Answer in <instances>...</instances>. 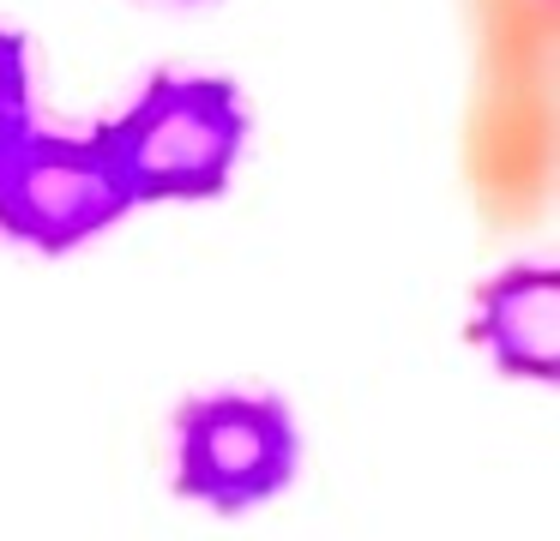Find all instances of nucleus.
<instances>
[{
    "label": "nucleus",
    "instance_id": "obj_1",
    "mask_svg": "<svg viewBox=\"0 0 560 541\" xmlns=\"http://www.w3.org/2000/svg\"><path fill=\"white\" fill-rule=\"evenodd\" d=\"M247 127H254V115H247L242 84L158 72L139 91V103L97 132L109 144L133 204H163V199L194 204V199H218L230 187Z\"/></svg>",
    "mask_w": 560,
    "mask_h": 541
},
{
    "label": "nucleus",
    "instance_id": "obj_2",
    "mask_svg": "<svg viewBox=\"0 0 560 541\" xmlns=\"http://www.w3.org/2000/svg\"><path fill=\"white\" fill-rule=\"evenodd\" d=\"M133 211L103 132L67 139L43 127L0 132V235L31 252H73Z\"/></svg>",
    "mask_w": 560,
    "mask_h": 541
},
{
    "label": "nucleus",
    "instance_id": "obj_3",
    "mask_svg": "<svg viewBox=\"0 0 560 541\" xmlns=\"http://www.w3.org/2000/svg\"><path fill=\"white\" fill-rule=\"evenodd\" d=\"M302 469V433L283 397L211 391L175 409V493L211 511H254Z\"/></svg>",
    "mask_w": 560,
    "mask_h": 541
},
{
    "label": "nucleus",
    "instance_id": "obj_4",
    "mask_svg": "<svg viewBox=\"0 0 560 541\" xmlns=\"http://www.w3.org/2000/svg\"><path fill=\"white\" fill-rule=\"evenodd\" d=\"M470 337L512 379H555L560 367V271L555 264H506L476 289Z\"/></svg>",
    "mask_w": 560,
    "mask_h": 541
},
{
    "label": "nucleus",
    "instance_id": "obj_5",
    "mask_svg": "<svg viewBox=\"0 0 560 541\" xmlns=\"http://www.w3.org/2000/svg\"><path fill=\"white\" fill-rule=\"evenodd\" d=\"M31 120V43L19 31H0V132Z\"/></svg>",
    "mask_w": 560,
    "mask_h": 541
}]
</instances>
